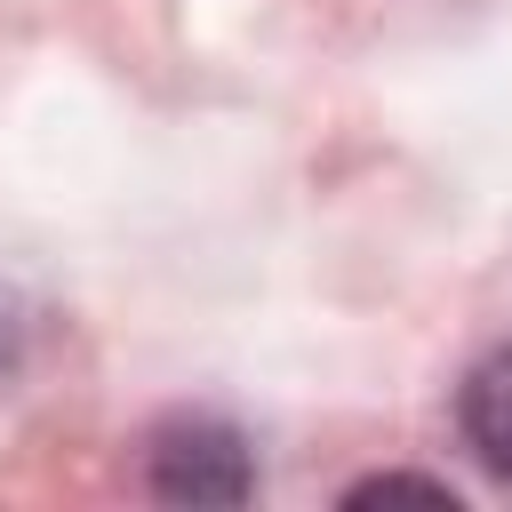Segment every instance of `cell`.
<instances>
[{
	"label": "cell",
	"instance_id": "6da1fadb",
	"mask_svg": "<svg viewBox=\"0 0 512 512\" xmlns=\"http://www.w3.org/2000/svg\"><path fill=\"white\" fill-rule=\"evenodd\" d=\"M464 440L480 448L488 472L512 480V344L488 352V360L464 376Z\"/></svg>",
	"mask_w": 512,
	"mask_h": 512
}]
</instances>
